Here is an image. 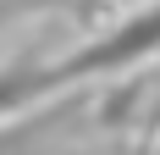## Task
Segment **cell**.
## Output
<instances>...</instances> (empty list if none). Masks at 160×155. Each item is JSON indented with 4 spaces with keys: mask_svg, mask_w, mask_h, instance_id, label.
<instances>
[{
    "mask_svg": "<svg viewBox=\"0 0 160 155\" xmlns=\"http://www.w3.org/2000/svg\"><path fill=\"white\" fill-rule=\"evenodd\" d=\"M39 133V122H17V127H0V155H17L22 144Z\"/></svg>",
    "mask_w": 160,
    "mask_h": 155,
    "instance_id": "obj_1",
    "label": "cell"
},
{
    "mask_svg": "<svg viewBox=\"0 0 160 155\" xmlns=\"http://www.w3.org/2000/svg\"><path fill=\"white\" fill-rule=\"evenodd\" d=\"M155 155H160V144H155Z\"/></svg>",
    "mask_w": 160,
    "mask_h": 155,
    "instance_id": "obj_2",
    "label": "cell"
}]
</instances>
